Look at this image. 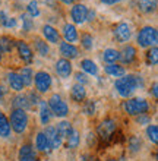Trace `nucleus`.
Segmentation results:
<instances>
[{"mask_svg": "<svg viewBox=\"0 0 158 161\" xmlns=\"http://www.w3.org/2000/svg\"><path fill=\"white\" fill-rule=\"evenodd\" d=\"M144 85V80L139 75H133V73H128V75H123L122 78H117L114 82V88L116 91L119 92L120 97L123 98H129L135 92V89L138 86H142Z\"/></svg>", "mask_w": 158, "mask_h": 161, "instance_id": "obj_1", "label": "nucleus"}, {"mask_svg": "<svg viewBox=\"0 0 158 161\" xmlns=\"http://www.w3.org/2000/svg\"><path fill=\"white\" fill-rule=\"evenodd\" d=\"M10 129H12L15 133L18 135H24L28 129V125H30V117H28V113L22 108H13L10 111Z\"/></svg>", "mask_w": 158, "mask_h": 161, "instance_id": "obj_2", "label": "nucleus"}, {"mask_svg": "<svg viewBox=\"0 0 158 161\" xmlns=\"http://www.w3.org/2000/svg\"><path fill=\"white\" fill-rule=\"evenodd\" d=\"M123 110L128 113L129 116H141V114H148L150 111V103L145 98H128L126 101L122 104Z\"/></svg>", "mask_w": 158, "mask_h": 161, "instance_id": "obj_3", "label": "nucleus"}, {"mask_svg": "<svg viewBox=\"0 0 158 161\" xmlns=\"http://www.w3.org/2000/svg\"><path fill=\"white\" fill-rule=\"evenodd\" d=\"M136 41H138V46L142 47V48H150L152 46H157V41H158L157 28L151 25L142 26L141 30L138 31Z\"/></svg>", "mask_w": 158, "mask_h": 161, "instance_id": "obj_4", "label": "nucleus"}, {"mask_svg": "<svg viewBox=\"0 0 158 161\" xmlns=\"http://www.w3.org/2000/svg\"><path fill=\"white\" fill-rule=\"evenodd\" d=\"M47 104L52 110L53 116H56V117H66L69 114V106L59 94L50 95V98L47 100Z\"/></svg>", "mask_w": 158, "mask_h": 161, "instance_id": "obj_5", "label": "nucleus"}, {"mask_svg": "<svg viewBox=\"0 0 158 161\" xmlns=\"http://www.w3.org/2000/svg\"><path fill=\"white\" fill-rule=\"evenodd\" d=\"M34 84H35V91L38 94H46L50 91L53 85V78L52 75L46 70H38L34 73Z\"/></svg>", "mask_w": 158, "mask_h": 161, "instance_id": "obj_6", "label": "nucleus"}, {"mask_svg": "<svg viewBox=\"0 0 158 161\" xmlns=\"http://www.w3.org/2000/svg\"><path fill=\"white\" fill-rule=\"evenodd\" d=\"M116 130H117V122H116V119H111V117L101 120L98 127H97V133L103 141L110 139Z\"/></svg>", "mask_w": 158, "mask_h": 161, "instance_id": "obj_7", "label": "nucleus"}, {"mask_svg": "<svg viewBox=\"0 0 158 161\" xmlns=\"http://www.w3.org/2000/svg\"><path fill=\"white\" fill-rule=\"evenodd\" d=\"M15 47L18 50V54L22 59V62H25L26 64H31L34 62V51L30 47V44L24 40H16L15 41Z\"/></svg>", "mask_w": 158, "mask_h": 161, "instance_id": "obj_8", "label": "nucleus"}, {"mask_svg": "<svg viewBox=\"0 0 158 161\" xmlns=\"http://www.w3.org/2000/svg\"><path fill=\"white\" fill-rule=\"evenodd\" d=\"M70 19L73 21V25H81L86 22V15H88V8L84 3H75L70 8Z\"/></svg>", "mask_w": 158, "mask_h": 161, "instance_id": "obj_9", "label": "nucleus"}, {"mask_svg": "<svg viewBox=\"0 0 158 161\" xmlns=\"http://www.w3.org/2000/svg\"><path fill=\"white\" fill-rule=\"evenodd\" d=\"M113 35L119 42H128L132 38V26L128 22H119L113 30Z\"/></svg>", "mask_w": 158, "mask_h": 161, "instance_id": "obj_10", "label": "nucleus"}, {"mask_svg": "<svg viewBox=\"0 0 158 161\" xmlns=\"http://www.w3.org/2000/svg\"><path fill=\"white\" fill-rule=\"evenodd\" d=\"M54 70H56V73H57L60 78L66 79V78H69L70 75H72L73 66H72V63H70V60L63 59V57H62V59H59L54 63Z\"/></svg>", "mask_w": 158, "mask_h": 161, "instance_id": "obj_11", "label": "nucleus"}, {"mask_svg": "<svg viewBox=\"0 0 158 161\" xmlns=\"http://www.w3.org/2000/svg\"><path fill=\"white\" fill-rule=\"evenodd\" d=\"M44 135L47 136L48 142H50V147H52V149H59L60 147H62V144H63V139H62V136L57 133V130H56V127L52 126V125H48L46 129H44Z\"/></svg>", "mask_w": 158, "mask_h": 161, "instance_id": "obj_12", "label": "nucleus"}, {"mask_svg": "<svg viewBox=\"0 0 158 161\" xmlns=\"http://www.w3.org/2000/svg\"><path fill=\"white\" fill-rule=\"evenodd\" d=\"M41 34H43V37H44L46 41L53 42V44H60V38H62V35H60L59 30L54 28L53 25H50V24L43 25V28H41Z\"/></svg>", "mask_w": 158, "mask_h": 161, "instance_id": "obj_13", "label": "nucleus"}, {"mask_svg": "<svg viewBox=\"0 0 158 161\" xmlns=\"http://www.w3.org/2000/svg\"><path fill=\"white\" fill-rule=\"evenodd\" d=\"M138 57V50L136 47L132 44H124L122 51H120V60L123 62V64H132Z\"/></svg>", "mask_w": 158, "mask_h": 161, "instance_id": "obj_14", "label": "nucleus"}, {"mask_svg": "<svg viewBox=\"0 0 158 161\" xmlns=\"http://www.w3.org/2000/svg\"><path fill=\"white\" fill-rule=\"evenodd\" d=\"M60 35H63L64 41L70 42V44H73V42H76L78 40H79V34H78L76 26L73 25V24H70V22L63 24V26H62V34Z\"/></svg>", "mask_w": 158, "mask_h": 161, "instance_id": "obj_15", "label": "nucleus"}, {"mask_svg": "<svg viewBox=\"0 0 158 161\" xmlns=\"http://www.w3.org/2000/svg\"><path fill=\"white\" fill-rule=\"evenodd\" d=\"M60 54L63 56V59H68V60H72V59H76L79 56V48H78L75 44H70V42H60Z\"/></svg>", "mask_w": 158, "mask_h": 161, "instance_id": "obj_16", "label": "nucleus"}, {"mask_svg": "<svg viewBox=\"0 0 158 161\" xmlns=\"http://www.w3.org/2000/svg\"><path fill=\"white\" fill-rule=\"evenodd\" d=\"M18 161H38L32 145H30V144L21 145L19 153H18Z\"/></svg>", "mask_w": 158, "mask_h": 161, "instance_id": "obj_17", "label": "nucleus"}, {"mask_svg": "<svg viewBox=\"0 0 158 161\" xmlns=\"http://www.w3.org/2000/svg\"><path fill=\"white\" fill-rule=\"evenodd\" d=\"M136 8L141 13L151 15L157 10V0H136Z\"/></svg>", "mask_w": 158, "mask_h": 161, "instance_id": "obj_18", "label": "nucleus"}, {"mask_svg": "<svg viewBox=\"0 0 158 161\" xmlns=\"http://www.w3.org/2000/svg\"><path fill=\"white\" fill-rule=\"evenodd\" d=\"M35 148L38 149L40 153H52V147H50V142H48L47 136L44 135V132H38L37 136H35Z\"/></svg>", "mask_w": 158, "mask_h": 161, "instance_id": "obj_19", "label": "nucleus"}, {"mask_svg": "<svg viewBox=\"0 0 158 161\" xmlns=\"http://www.w3.org/2000/svg\"><path fill=\"white\" fill-rule=\"evenodd\" d=\"M6 78H8V84H9V86H10V89H13L15 92H21L22 89L25 88V86H24V82H22V79L18 72H9Z\"/></svg>", "mask_w": 158, "mask_h": 161, "instance_id": "obj_20", "label": "nucleus"}, {"mask_svg": "<svg viewBox=\"0 0 158 161\" xmlns=\"http://www.w3.org/2000/svg\"><path fill=\"white\" fill-rule=\"evenodd\" d=\"M70 98L75 103H84L86 100V89L84 85L75 84L70 89Z\"/></svg>", "mask_w": 158, "mask_h": 161, "instance_id": "obj_21", "label": "nucleus"}, {"mask_svg": "<svg viewBox=\"0 0 158 161\" xmlns=\"http://www.w3.org/2000/svg\"><path fill=\"white\" fill-rule=\"evenodd\" d=\"M34 48L37 51V54H40L41 57H47L50 54V46H48V42H46V40L40 38V37H34Z\"/></svg>", "mask_w": 158, "mask_h": 161, "instance_id": "obj_22", "label": "nucleus"}, {"mask_svg": "<svg viewBox=\"0 0 158 161\" xmlns=\"http://www.w3.org/2000/svg\"><path fill=\"white\" fill-rule=\"evenodd\" d=\"M104 72L108 75V76H113V78H122L123 75H126V69L124 66L119 63H111V64H107L104 68Z\"/></svg>", "mask_w": 158, "mask_h": 161, "instance_id": "obj_23", "label": "nucleus"}, {"mask_svg": "<svg viewBox=\"0 0 158 161\" xmlns=\"http://www.w3.org/2000/svg\"><path fill=\"white\" fill-rule=\"evenodd\" d=\"M38 104H40V120H41L43 125H48V123L52 122V119H53L52 110H50L47 101H43V100H41Z\"/></svg>", "mask_w": 158, "mask_h": 161, "instance_id": "obj_24", "label": "nucleus"}, {"mask_svg": "<svg viewBox=\"0 0 158 161\" xmlns=\"http://www.w3.org/2000/svg\"><path fill=\"white\" fill-rule=\"evenodd\" d=\"M12 129H10V123H9L8 116L4 114L3 111H0V138H10Z\"/></svg>", "mask_w": 158, "mask_h": 161, "instance_id": "obj_25", "label": "nucleus"}, {"mask_svg": "<svg viewBox=\"0 0 158 161\" xmlns=\"http://www.w3.org/2000/svg\"><path fill=\"white\" fill-rule=\"evenodd\" d=\"M81 69L88 75H92V76H97L98 75V66L95 64V62H92L91 59H84L81 60Z\"/></svg>", "mask_w": 158, "mask_h": 161, "instance_id": "obj_26", "label": "nucleus"}, {"mask_svg": "<svg viewBox=\"0 0 158 161\" xmlns=\"http://www.w3.org/2000/svg\"><path fill=\"white\" fill-rule=\"evenodd\" d=\"M54 127H56V130H57V133L62 136V139H66L69 136V133L73 130L72 123L69 122V120H62V122L57 123V126H54Z\"/></svg>", "mask_w": 158, "mask_h": 161, "instance_id": "obj_27", "label": "nucleus"}, {"mask_svg": "<svg viewBox=\"0 0 158 161\" xmlns=\"http://www.w3.org/2000/svg\"><path fill=\"white\" fill-rule=\"evenodd\" d=\"M103 60L107 62V64L117 63L120 60V51L116 50V48H106L103 51Z\"/></svg>", "mask_w": 158, "mask_h": 161, "instance_id": "obj_28", "label": "nucleus"}, {"mask_svg": "<svg viewBox=\"0 0 158 161\" xmlns=\"http://www.w3.org/2000/svg\"><path fill=\"white\" fill-rule=\"evenodd\" d=\"M19 76H21L22 82H24V86H31L32 82H34V70L30 66H25V68L21 69Z\"/></svg>", "mask_w": 158, "mask_h": 161, "instance_id": "obj_29", "label": "nucleus"}, {"mask_svg": "<svg viewBox=\"0 0 158 161\" xmlns=\"http://www.w3.org/2000/svg\"><path fill=\"white\" fill-rule=\"evenodd\" d=\"M12 107H13V108H22V110L26 111L31 107V104H30V100H28V97H26V95L19 94V95H16V97L13 98Z\"/></svg>", "mask_w": 158, "mask_h": 161, "instance_id": "obj_30", "label": "nucleus"}, {"mask_svg": "<svg viewBox=\"0 0 158 161\" xmlns=\"http://www.w3.org/2000/svg\"><path fill=\"white\" fill-rule=\"evenodd\" d=\"M15 47V40L9 35H2L0 37V50L2 53H12Z\"/></svg>", "mask_w": 158, "mask_h": 161, "instance_id": "obj_31", "label": "nucleus"}, {"mask_svg": "<svg viewBox=\"0 0 158 161\" xmlns=\"http://www.w3.org/2000/svg\"><path fill=\"white\" fill-rule=\"evenodd\" d=\"M79 142H81V136H79V132L76 130V129H73L70 133H69V136L66 138V147L70 149H75L79 147Z\"/></svg>", "mask_w": 158, "mask_h": 161, "instance_id": "obj_32", "label": "nucleus"}, {"mask_svg": "<svg viewBox=\"0 0 158 161\" xmlns=\"http://www.w3.org/2000/svg\"><path fill=\"white\" fill-rule=\"evenodd\" d=\"M128 148H129V153L130 154H136L139 153L142 149V139L139 136H130L128 141Z\"/></svg>", "mask_w": 158, "mask_h": 161, "instance_id": "obj_33", "label": "nucleus"}, {"mask_svg": "<svg viewBox=\"0 0 158 161\" xmlns=\"http://www.w3.org/2000/svg\"><path fill=\"white\" fill-rule=\"evenodd\" d=\"M145 60L150 66H157V63H158V48H157V46H152L146 50Z\"/></svg>", "mask_w": 158, "mask_h": 161, "instance_id": "obj_34", "label": "nucleus"}, {"mask_svg": "<svg viewBox=\"0 0 158 161\" xmlns=\"http://www.w3.org/2000/svg\"><path fill=\"white\" fill-rule=\"evenodd\" d=\"M21 21H22V31L24 32H31V31L34 30V19L31 16H28L26 13H22L21 15Z\"/></svg>", "mask_w": 158, "mask_h": 161, "instance_id": "obj_35", "label": "nucleus"}, {"mask_svg": "<svg viewBox=\"0 0 158 161\" xmlns=\"http://www.w3.org/2000/svg\"><path fill=\"white\" fill-rule=\"evenodd\" d=\"M81 46L84 50H91L94 46V37L90 32H82L81 34Z\"/></svg>", "mask_w": 158, "mask_h": 161, "instance_id": "obj_36", "label": "nucleus"}, {"mask_svg": "<svg viewBox=\"0 0 158 161\" xmlns=\"http://www.w3.org/2000/svg\"><path fill=\"white\" fill-rule=\"evenodd\" d=\"M40 8H38V2L37 0H31V2H28V4H26V15L31 18H37L40 16Z\"/></svg>", "mask_w": 158, "mask_h": 161, "instance_id": "obj_37", "label": "nucleus"}, {"mask_svg": "<svg viewBox=\"0 0 158 161\" xmlns=\"http://www.w3.org/2000/svg\"><path fill=\"white\" fill-rule=\"evenodd\" d=\"M148 139L152 142V144H157L158 142V126L157 125H148L145 130Z\"/></svg>", "mask_w": 158, "mask_h": 161, "instance_id": "obj_38", "label": "nucleus"}, {"mask_svg": "<svg viewBox=\"0 0 158 161\" xmlns=\"http://www.w3.org/2000/svg\"><path fill=\"white\" fill-rule=\"evenodd\" d=\"M82 111L86 116H94L95 114V101L94 100H85L84 106H82Z\"/></svg>", "mask_w": 158, "mask_h": 161, "instance_id": "obj_39", "label": "nucleus"}, {"mask_svg": "<svg viewBox=\"0 0 158 161\" xmlns=\"http://www.w3.org/2000/svg\"><path fill=\"white\" fill-rule=\"evenodd\" d=\"M75 79H76V84H81V85H84V86L90 82V79L86 78V75H85V73H82V72H76V73H75Z\"/></svg>", "mask_w": 158, "mask_h": 161, "instance_id": "obj_40", "label": "nucleus"}, {"mask_svg": "<svg viewBox=\"0 0 158 161\" xmlns=\"http://www.w3.org/2000/svg\"><path fill=\"white\" fill-rule=\"evenodd\" d=\"M26 97H28V100H30V104L31 106H32V104H38L40 101H41V100H40V97H38V92H37V91H31L30 94H28V95H26Z\"/></svg>", "mask_w": 158, "mask_h": 161, "instance_id": "obj_41", "label": "nucleus"}, {"mask_svg": "<svg viewBox=\"0 0 158 161\" xmlns=\"http://www.w3.org/2000/svg\"><path fill=\"white\" fill-rule=\"evenodd\" d=\"M136 123L138 125H151V117L148 114L136 116Z\"/></svg>", "mask_w": 158, "mask_h": 161, "instance_id": "obj_42", "label": "nucleus"}, {"mask_svg": "<svg viewBox=\"0 0 158 161\" xmlns=\"http://www.w3.org/2000/svg\"><path fill=\"white\" fill-rule=\"evenodd\" d=\"M16 26V18H12V16H9L8 19H6V22L3 24V28H15Z\"/></svg>", "mask_w": 158, "mask_h": 161, "instance_id": "obj_43", "label": "nucleus"}, {"mask_svg": "<svg viewBox=\"0 0 158 161\" xmlns=\"http://www.w3.org/2000/svg\"><path fill=\"white\" fill-rule=\"evenodd\" d=\"M157 89H158V84H157V82H154V84H152V86H151V91H150V92L152 94V97H154L155 100L158 98V91H157Z\"/></svg>", "mask_w": 158, "mask_h": 161, "instance_id": "obj_44", "label": "nucleus"}, {"mask_svg": "<svg viewBox=\"0 0 158 161\" xmlns=\"http://www.w3.org/2000/svg\"><path fill=\"white\" fill-rule=\"evenodd\" d=\"M8 13L4 12V10H0V25L3 26V24L6 22V19H8Z\"/></svg>", "mask_w": 158, "mask_h": 161, "instance_id": "obj_45", "label": "nucleus"}, {"mask_svg": "<svg viewBox=\"0 0 158 161\" xmlns=\"http://www.w3.org/2000/svg\"><path fill=\"white\" fill-rule=\"evenodd\" d=\"M94 18H95V10H94V9H92V10H90V9H88V15H86V21L92 22V21H94Z\"/></svg>", "mask_w": 158, "mask_h": 161, "instance_id": "obj_46", "label": "nucleus"}, {"mask_svg": "<svg viewBox=\"0 0 158 161\" xmlns=\"http://www.w3.org/2000/svg\"><path fill=\"white\" fill-rule=\"evenodd\" d=\"M40 2H43L44 4H47V6H50V8H54L57 0H40Z\"/></svg>", "mask_w": 158, "mask_h": 161, "instance_id": "obj_47", "label": "nucleus"}, {"mask_svg": "<svg viewBox=\"0 0 158 161\" xmlns=\"http://www.w3.org/2000/svg\"><path fill=\"white\" fill-rule=\"evenodd\" d=\"M122 0H101V3H104V4H108V6H111V4H117V3H120Z\"/></svg>", "mask_w": 158, "mask_h": 161, "instance_id": "obj_48", "label": "nucleus"}, {"mask_svg": "<svg viewBox=\"0 0 158 161\" xmlns=\"http://www.w3.org/2000/svg\"><path fill=\"white\" fill-rule=\"evenodd\" d=\"M4 94H6V89L2 84H0V103H3V98H4Z\"/></svg>", "mask_w": 158, "mask_h": 161, "instance_id": "obj_49", "label": "nucleus"}, {"mask_svg": "<svg viewBox=\"0 0 158 161\" xmlns=\"http://www.w3.org/2000/svg\"><path fill=\"white\" fill-rule=\"evenodd\" d=\"M63 4H66V6H70V4H75L76 3V0H60Z\"/></svg>", "mask_w": 158, "mask_h": 161, "instance_id": "obj_50", "label": "nucleus"}, {"mask_svg": "<svg viewBox=\"0 0 158 161\" xmlns=\"http://www.w3.org/2000/svg\"><path fill=\"white\" fill-rule=\"evenodd\" d=\"M86 158H88V157H86V155H84V157L81 158V161H100V160H97V158H90V160H86Z\"/></svg>", "mask_w": 158, "mask_h": 161, "instance_id": "obj_51", "label": "nucleus"}, {"mask_svg": "<svg viewBox=\"0 0 158 161\" xmlns=\"http://www.w3.org/2000/svg\"><path fill=\"white\" fill-rule=\"evenodd\" d=\"M2 57H3V53H2V50H0V62H2Z\"/></svg>", "mask_w": 158, "mask_h": 161, "instance_id": "obj_52", "label": "nucleus"}, {"mask_svg": "<svg viewBox=\"0 0 158 161\" xmlns=\"http://www.w3.org/2000/svg\"><path fill=\"white\" fill-rule=\"evenodd\" d=\"M108 161H117V160H108Z\"/></svg>", "mask_w": 158, "mask_h": 161, "instance_id": "obj_53", "label": "nucleus"}, {"mask_svg": "<svg viewBox=\"0 0 158 161\" xmlns=\"http://www.w3.org/2000/svg\"><path fill=\"white\" fill-rule=\"evenodd\" d=\"M0 4H2V0H0Z\"/></svg>", "mask_w": 158, "mask_h": 161, "instance_id": "obj_54", "label": "nucleus"}]
</instances>
